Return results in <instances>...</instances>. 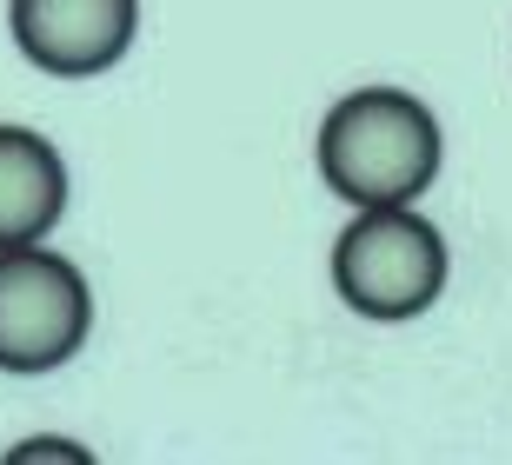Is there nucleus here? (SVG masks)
<instances>
[{"label": "nucleus", "instance_id": "obj_5", "mask_svg": "<svg viewBox=\"0 0 512 465\" xmlns=\"http://www.w3.org/2000/svg\"><path fill=\"white\" fill-rule=\"evenodd\" d=\"M67 153L40 127L0 120V246H34L67 220Z\"/></svg>", "mask_w": 512, "mask_h": 465}, {"label": "nucleus", "instance_id": "obj_2", "mask_svg": "<svg viewBox=\"0 0 512 465\" xmlns=\"http://www.w3.org/2000/svg\"><path fill=\"white\" fill-rule=\"evenodd\" d=\"M453 279V253L426 213L413 206H353V220L333 240V293L346 313L399 326V319L433 313Z\"/></svg>", "mask_w": 512, "mask_h": 465}, {"label": "nucleus", "instance_id": "obj_1", "mask_svg": "<svg viewBox=\"0 0 512 465\" xmlns=\"http://www.w3.org/2000/svg\"><path fill=\"white\" fill-rule=\"evenodd\" d=\"M320 180L346 206H413L439 180L446 133L439 113L406 87H353L333 100L313 140Z\"/></svg>", "mask_w": 512, "mask_h": 465}, {"label": "nucleus", "instance_id": "obj_3", "mask_svg": "<svg viewBox=\"0 0 512 465\" xmlns=\"http://www.w3.org/2000/svg\"><path fill=\"white\" fill-rule=\"evenodd\" d=\"M94 333V286L47 240L0 246V372H54Z\"/></svg>", "mask_w": 512, "mask_h": 465}, {"label": "nucleus", "instance_id": "obj_6", "mask_svg": "<svg viewBox=\"0 0 512 465\" xmlns=\"http://www.w3.org/2000/svg\"><path fill=\"white\" fill-rule=\"evenodd\" d=\"M7 459H14V465H34V459H94V452L74 446V439H14V446H7Z\"/></svg>", "mask_w": 512, "mask_h": 465}, {"label": "nucleus", "instance_id": "obj_4", "mask_svg": "<svg viewBox=\"0 0 512 465\" xmlns=\"http://www.w3.org/2000/svg\"><path fill=\"white\" fill-rule=\"evenodd\" d=\"M20 60L54 80H94L120 67L140 34V0H7Z\"/></svg>", "mask_w": 512, "mask_h": 465}]
</instances>
